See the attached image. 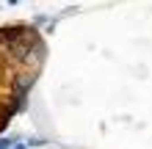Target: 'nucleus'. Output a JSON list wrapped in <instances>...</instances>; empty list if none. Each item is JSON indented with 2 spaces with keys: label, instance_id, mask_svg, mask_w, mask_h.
<instances>
[{
  "label": "nucleus",
  "instance_id": "nucleus-1",
  "mask_svg": "<svg viewBox=\"0 0 152 149\" xmlns=\"http://www.w3.org/2000/svg\"><path fill=\"white\" fill-rule=\"evenodd\" d=\"M11 149H31V146H28V144H22V141H17V144H14Z\"/></svg>",
  "mask_w": 152,
  "mask_h": 149
}]
</instances>
